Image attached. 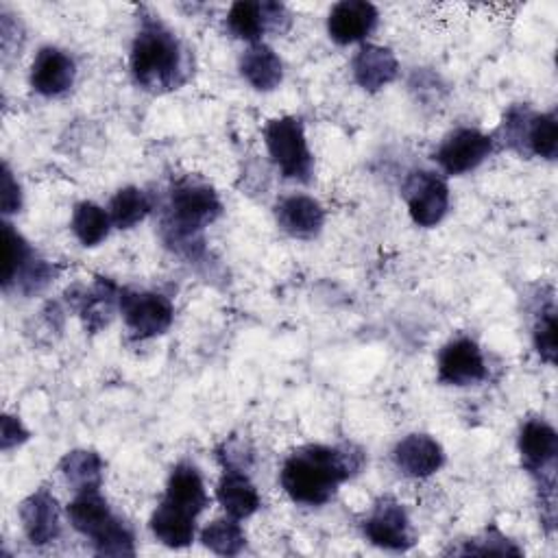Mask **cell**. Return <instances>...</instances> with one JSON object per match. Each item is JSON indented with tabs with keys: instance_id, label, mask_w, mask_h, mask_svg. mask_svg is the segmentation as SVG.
<instances>
[{
	"instance_id": "obj_7",
	"label": "cell",
	"mask_w": 558,
	"mask_h": 558,
	"mask_svg": "<svg viewBox=\"0 0 558 558\" xmlns=\"http://www.w3.org/2000/svg\"><path fill=\"white\" fill-rule=\"evenodd\" d=\"M403 198L408 211L418 227L438 225L449 209V187L447 183L427 170L412 172L403 183Z\"/></svg>"
},
{
	"instance_id": "obj_22",
	"label": "cell",
	"mask_w": 558,
	"mask_h": 558,
	"mask_svg": "<svg viewBox=\"0 0 558 558\" xmlns=\"http://www.w3.org/2000/svg\"><path fill=\"white\" fill-rule=\"evenodd\" d=\"M196 517L161 501L155 512L150 514V530L159 543L172 549L187 547L194 541L196 532Z\"/></svg>"
},
{
	"instance_id": "obj_11",
	"label": "cell",
	"mask_w": 558,
	"mask_h": 558,
	"mask_svg": "<svg viewBox=\"0 0 558 558\" xmlns=\"http://www.w3.org/2000/svg\"><path fill=\"white\" fill-rule=\"evenodd\" d=\"M486 377V362L471 338H456L438 353V379L447 386H471Z\"/></svg>"
},
{
	"instance_id": "obj_20",
	"label": "cell",
	"mask_w": 558,
	"mask_h": 558,
	"mask_svg": "<svg viewBox=\"0 0 558 558\" xmlns=\"http://www.w3.org/2000/svg\"><path fill=\"white\" fill-rule=\"evenodd\" d=\"M216 499L222 506V510L238 521L251 517L262 506L257 488L244 475L242 469H225L216 486Z\"/></svg>"
},
{
	"instance_id": "obj_9",
	"label": "cell",
	"mask_w": 558,
	"mask_h": 558,
	"mask_svg": "<svg viewBox=\"0 0 558 558\" xmlns=\"http://www.w3.org/2000/svg\"><path fill=\"white\" fill-rule=\"evenodd\" d=\"M521 462L530 473H541V488L554 490V482H547L543 473H554V460L558 453L556 429L545 418H527L519 432Z\"/></svg>"
},
{
	"instance_id": "obj_17",
	"label": "cell",
	"mask_w": 558,
	"mask_h": 558,
	"mask_svg": "<svg viewBox=\"0 0 558 558\" xmlns=\"http://www.w3.org/2000/svg\"><path fill=\"white\" fill-rule=\"evenodd\" d=\"M351 70H353L355 83L362 89L377 92L384 85H388L390 81H395V76L399 72V63H397V57L392 54L390 48L375 46V44H364L355 52V57L351 61Z\"/></svg>"
},
{
	"instance_id": "obj_25",
	"label": "cell",
	"mask_w": 558,
	"mask_h": 558,
	"mask_svg": "<svg viewBox=\"0 0 558 558\" xmlns=\"http://www.w3.org/2000/svg\"><path fill=\"white\" fill-rule=\"evenodd\" d=\"M33 251L28 242L9 225H2V286L4 290L11 283H17L22 272L31 266L33 262Z\"/></svg>"
},
{
	"instance_id": "obj_31",
	"label": "cell",
	"mask_w": 558,
	"mask_h": 558,
	"mask_svg": "<svg viewBox=\"0 0 558 558\" xmlns=\"http://www.w3.org/2000/svg\"><path fill=\"white\" fill-rule=\"evenodd\" d=\"M0 203H2V211L4 214H13L20 209L22 205V194H20V185L13 179L11 170L4 166L2 168V187H0Z\"/></svg>"
},
{
	"instance_id": "obj_8",
	"label": "cell",
	"mask_w": 558,
	"mask_h": 558,
	"mask_svg": "<svg viewBox=\"0 0 558 558\" xmlns=\"http://www.w3.org/2000/svg\"><path fill=\"white\" fill-rule=\"evenodd\" d=\"M493 150V137L477 129H456L434 153V159L447 174H464L477 168Z\"/></svg>"
},
{
	"instance_id": "obj_16",
	"label": "cell",
	"mask_w": 558,
	"mask_h": 558,
	"mask_svg": "<svg viewBox=\"0 0 558 558\" xmlns=\"http://www.w3.org/2000/svg\"><path fill=\"white\" fill-rule=\"evenodd\" d=\"M22 527L33 545H44L57 538L59 534V506L57 499L46 490L39 488L31 497H26L20 506Z\"/></svg>"
},
{
	"instance_id": "obj_1",
	"label": "cell",
	"mask_w": 558,
	"mask_h": 558,
	"mask_svg": "<svg viewBox=\"0 0 558 558\" xmlns=\"http://www.w3.org/2000/svg\"><path fill=\"white\" fill-rule=\"evenodd\" d=\"M362 464L364 453L351 445H307L286 458L279 482L292 501L320 506L329 501L338 486L357 473Z\"/></svg>"
},
{
	"instance_id": "obj_23",
	"label": "cell",
	"mask_w": 558,
	"mask_h": 558,
	"mask_svg": "<svg viewBox=\"0 0 558 558\" xmlns=\"http://www.w3.org/2000/svg\"><path fill=\"white\" fill-rule=\"evenodd\" d=\"M59 469H61L63 477L68 480V484L74 486L76 493L100 486L102 460H100V456L96 451H87V449L68 451L61 458Z\"/></svg>"
},
{
	"instance_id": "obj_4",
	"label": "cell",
	"mask_w": 558,
	"mask_h": 558,
	"mask_svg": "<svg viewBox=\"0 0 558 558\" xmlns=\"http://www.w3.org/2000/svg\"><path fill=\"white\" fill-rule=\"evenodd\" d=\"M168 209V242L192 248L201 231L220 216L222 205L211 185L187 177L174 183V187L170 190Z\"/></svg>"
},
{
	"instance_id": "obj_12",
	"label": "cell",
	"mask_w": 558,
	"mask_h": 558,
	"mask_svg": "<svg viewBox=\"0 0 558 558\" xmlns=\"http://www.w3.org/2000/svg\"><path fill=\"white\" fill-rule=\"evenodd\" d=\"M377 9L366 0H340L327 15V33L336 44H355L377 26Z\"/></svg>"
},
{
	"instance_id": "obj_14",
	"label": "cell",
	"mask_w": 558,
	"mask_h": 558,
	"mask_svg": "<svg viewBox=\"0 0 558 558\" xmlns=\"http://www.w3.org/2000/svg\"><path fill=\"white\" fill-rule=\"evenodd\" d=\"M392 458L397 469L410 477H427L445 462L442 447L427 434H410L401 438L392 451Z\"/></svg>"
},
{
	"instance_id": "obj_18",
	"label": "cell",
	"mask_w": 558,
	"mask_h": 558,
	"mask_svg": "<svg viewBox=\"0 0 558 558\" xmlns=\"http://www.w3.org/2000/svg\"><path fill=\"white\" fill-rule=\"evenodd\" d=\"M283 13L281 4L275 2H235L227 13V28L233 37L248 44H259L264 31L277 22V15Z\"/></svg>"
},
{
	"instance_id": "obj_6",
	"label": "cell",
	"mask_w": 558,
	"mask_h": 558,
	"mask_svg": "<svg viewBox=\"0 0 558 558\" xmlns=\"http://www.w3.org/2000/svg\"><path fill=\"white\" fill-rule=\"evenodd\" d=\"M120 312L135 338H153L163 333L174 318L172 303L157 292L120 290Z\"/></svg>"
},
{
	"instance_id": "obj_3",
	"label": "cell",
	"mask_w": 558,
	"mask_h": 558,
	"mask_svg": "<svg viewBox=\"0 0 558 558\" xmlns=\"http://www.w3.org/2000/svg\"><path fill=\"white\" fill-rule=\"evenodd\" d=\"M68 519L76 532L94 543L100 556H133V534L126 523L116 517L98 488L78 490L68 504Z\"/></svg>"
},
{
	"instance_id": "obj_26",
	"label": "cell",
	"mask_w": 558,
	"mask_h": 558,
	"mask_svg": "<svg viewBox=\"0 0 558 558\" xmlns=\"http://www.w3.org/2000/svg\"><path fill=\"white\" fill-rule=\"evenodd\" d=\"M120 301V290L107 281L100 279L92 290H87L81 299V314L89 329L105 327L113 316V303Z\"/></svg>"
},
{
	"instance_id": "obj_13",
	"label": "cell",
	"mask_w": 558,
	"mask_h": 558,
	"mask_svg": "<svg viewBox=\"0 0 558 558\" xmlns=\"http://www.w3.org/2000/svg\"><path fill=\"white\" fill-rule=\"evenodd\" d=\"M74 74L76 68L68 52L54 46H44L33 59L31 85L41 96H59L72 87Z\"/></svg>"
},
{
	"instance_id": "obj_32",
	"label": "cell",
	"mask_w": 558,
	"mask_h": 558,
	"mask_svg": "<svg viewBox=\"0 0 558 558\" xmlns=\"http://www.w3.org/2000/svg\"><path fill=\"white\" fill-rule=\"evenodd\" d=\"M28 438V432L22 427L20 418L4 416L2 418V449H11L13 445H20Z\"/></svg>"
},
{
	"instance_id": "obj_24",
	"label": "cell",
	"mask_w": 558,
	"mask_h": 558,
	"mask_svg": "<svg viewBox=\"0 0 558 558\" xmlns=\"http://www.w3.org/2000/svg\"><path fill=\"white\" fill-rule=\"evenodd\" d=\"M70 227L83 246H96L107 238L111 218H109V211H105L100 205L92 201H83L74 207Z\"/></svg>"
},
{
	"instance_id": "obj_27",
	"label": "cell",
	"mask_w": 558,
	"mask_h": 558,
	"mask_svg": "<svg viewBox=\"0 0 558 558\" xmlns=\"http://www.w3.org/2000/svg\"><path fill=\"white\" fill-rule=\"evenodd\" d=\"M148 211H150L148 196L144 194V190L133 185L118 190L109 203V218H111V225L118 229L135 227L146 218Z\"/></svg>"
},
{
	"instance_id": "obj_21",
	"label": "cell",
	"mask_w": 558,
	"mask_h": 558,
	"mask_svg": "<svg viewBox=\"0 0 558 558\" xmlns=\"http://www.w3.org/2000/svg\"><path fill=\"white\" fill-rule=\"evenodd\" d=\"M240 74L257 92L275 89L283 78V65L277 52L266 44H251L240 59Z\"/></svg>"
},
{
	"instance_id": "obj_29",
	"label": "cell",
	"mask_w": 558,
	"mask_h": 558,
	"mask_svg": "<svg viewBox=\"0 0 558 558\" xmlns=\"http://www.w3.org/2000/svg\"><path fill=\"white\" fill-rule=\"evenodd\" d=\"M525 144L527 148L543 157V159H556L558 155V124L554 113H541L530 116L527 129H525Z\"/></svg>"
},
{
	"instance_id": "obj_28",
	"label": "cell",
	"mask_w": 558,
	"mask_h": 558,
	"mask_svg": "<svg viewBox=\"0 0 558 558\" xmlns=\"http://www.w3.org/2000/svg\"><path fill=\"white\" fill-rule=\"evenodd\" d=\"M201 541L207 549L220 554V556H235L246 538L244 532L238 523V519H216L211 521L203 532H201Z\"/></svg>"
},
{
	"instance_id": "obj_2",
	"label": "cell",
	"mask_w": 558,
	"mask_h": 558,
	"mask_svg": "<svg viewBox=\"0 0 558 558\" xmlns=\"http://www.w3.org/2000/svg\"><path fill=\"white\" fill-rule=\"evenodd\" d=\"M137 85L150 92L172 89L183 83V48L177 35L155 17H144L129 57Z\"/></svg>"
},
{
	"instance_id": "obj_19",
	"label": "cell",
	"mask_w": 558,
	"mask_h": 558,
	"mask_svg": "<svg viewBox=\"0 0 558 558\" xmlns=\"http://www.w3.org/2000/svg\"><path fill=\"white\" fill-rule=\"evenodd\" d=\"M161 501H166L192 517H198L207 508L209 497H207L203 477L194 464L181 462L172 469L168 484H166V495Z\"/></svg>"
},
{
	"instance_id": "obj_30",
	"label": "cell",
	"mask_w": 558,
	"mask_h": 558,
	"mask_svg": "<svg viewBox=\"0 0 558 558\" xmlns=\"http://www.w3.org/2000/svg\"><path fill=\"white\" fill-rule=\"evenodd\" d=\"M534 347L547 364L556 362V310L551 305L534 325Z\"/></svg>"
},
{
	"instance_id": "obj_10",
	"label": "cell",
	"mask_w": 558,
	"mask_h": 558,
	"mask_svg": "<svg viewBox=\"0 0 558 558\" xmlns=\"http://www.w3.org/2000/svg\"><path fill=\"white\" fill-rule=\"evenodd\" d=\"M364 534L377 547L395 549V551L408 549L414 543L408 514L403 506L392 497H381L373 506L371 514L364 521Z\"/></svg>"
},
{
	"instance_id": "obj_5",
	"label": "cell",
	"mask_w": 558,
	"mask_h": 558,
	"mask_svg": "<svg viewBox=\"0 0 558 558\" xmlns=\"http://www.w3.org/2000/svg\"><path fill=\"white\" fill-rule=\"evenodd\" d=\"M264 142L268 155L286 179L310 181L314 170V157L307 148L303 122L294 116H281L264 126Z\"/></svg>"
},
{
	"instance_id": "obj_15",
	"label": "cell",
	"mask_w": 558,
	"mask_h": 558,
	"mask_svg": "<svg viewBox=\"0 0 558 558\" xmlns=\"http://www.w3.org/2000/svg\"><path fill=\"white\" fill-rule=\"evenodd\" d=\"M279 227L299 240H310L320 233L325 225V209L320 203L305 194H292L277 205Z\"/></svg>"
}]
</instances>
